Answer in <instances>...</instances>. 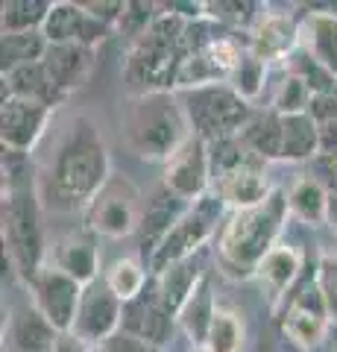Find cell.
<instances>
[{
  "instance_id": "29",
  "label": "cell",
  "mask_w": 337,
  "mask_h": 352,
  "mask_svg": "<svg viewBox=\"0 0 337 352\" xmlns=\"http://www.w3.org/2000/svg\"><path fill=\"white\" fill-rule=\"evenodd\" d=\"M103 282L108 285V291H112L117 300H121L124 305H129L147 291L150 270H147L144 261H138L132 256H124V258H115L103 270Z\"/></svg>"
},
{
  "instance_id": "1",
  "label": "cell",
  "mask_w": 337,
  "mask_h": 352,
  "mask_svg": "<svg viewBox=\"0 0 337 352\" xmlns=\"http://www.w3.org/2000/svg\"><path fill=\"white\" fill-rule=\"evenodd\" d=\"M115 176L106 135L91 115H73L36 164L38 203L50 214H82Z\"/></svg>"
},
{
  "instance_id": "31",
  "label": "cell",
  "mask_w": 337,
  "mask_h": 352,
  "mask_svg": "<svg viewBox=\"0 0 337 352\" xmlns=\"http://www.w3.org/2000/svg\"><path fill=\"white\" fill-rule=\"evenodd\" d=\"M50 50L45 32H12L0 38V74L21 68V65L41 62Z\"/></svg>"
},
{
  "instance_id": "10",
  "label": "cell",
  "mask_w": 337,
  "mask_h": 352,
  "mask_svg": "<svg viewBox=\"0 0 337 352\" xmlns=\"http://www.w3.org/2000/svg\"><path fill=\"white\" fill-rule=\"evenodd\" d=\"M24 288L30 291V302L47 317L53 329L59 335H71L73 320H77V311H80L82 291H85L82 285L73 282L71 276H65L53 264H45Z\"/></svg>"
},
{
  "instance_id": "27",
  "label": "cell",
  "mask_w": 337,
  "mask_h": 352,
  "mask_svg": "<svg viewBox=\"0 0 337 352\" xmlns=\"http://www.w3.org/2000/svg\"><path fill=\"white\" fill-rule=\"evenodd\" d=\"M320 159V124L305 115H281V162L305 164Z\"/></svg>"
},
{
  "instance_id": "17",
  "label": "cell",
  "mask_w": 337,
  "mask_h": 352,
  "mask_svg": "<svg viewBox=\"0 0 337 352\" xmlns=\"http://www.w3.org/2000/svg\"><path fill=\"white\" fill-rule=\"evenodd\" d=\"M47 264H53L56 270H62L65 276H71L73 282H80L82 288L100 282V250L94 244L91 232H68L53 241V247L47 252Z\"/></svg>"
},
{
  "instance_id": "19",
  "label": "cell",
  "mask_w": 337,
  "mask_h": 352,
  "mask_svg": "<svg viewBox=\"0 0 337 352\" xmlns=\"http://www.w3.org/2000/svg\"><path fill=\"white\" fill-rule=\"evenodd\" d=\"M299 276H302V252L293 244H288V241H281L261 261L255 282L264 291L270 308H281L288 302V296L297 291Z\"/></svg>"
},
{
  "instance_id": "43",
  "label": "cell",
  "mask_w": 337,
  "mask_h": 352,
  "mask_svg": "<svg viewBox=\"0 0 337 352\" xmlns=\"http://www.w3.org/2000/svg\"><path fill=\"white\" fill-rule=\"evenodd\" d=\"M325 226H329L332 235L337 238V191H332V197H329V220H325Z\"/></svg>"
},
{
  "instance_id": "39",
  "label": "cell",
  "mask_w": 337,
  "mask_h": 352,
  "mask_svg": "<svg viewBox=\"0 0 337 352\" xmlns=\"http://www.w3.org/2000/svg\"><path fill=\"white\" fill-rule=\"evenodd\" d=\"M89 12L97 18V21H103L106 27H117V21H121L124 15V9H126V0H89Z\"/></svg>"
},
{
  "instance_id": "12",
  "label": "cell",
  "mask_w": 337,
  "mask_h": 352,
  "mask_svg": "<svg viewBox=\"0 0 337 352\" xmlns=\"http://www.w3.org/2000/svg\"><path fill=\"white\" fill-rule=\"evenodd\" d=\"M53 112L45 103L18 100V97H3L0 100V147L3 153H18L30 156L41 144L53 124Z\"/></svg>"
},
{
  "instance_id": "24",
  "label": "cell",
  "mask_w": 337,
  "mask_h": 352,
  "mask_svg": "<svg viewBox=\"0 0 337 352\" xmlns=\"http://www.w3.org/2000/svg\"><path fill=\"white\" fill-rule=\"evenodd\" d=\"M329 197L332 191L311 173H302L290 182L288 188V212L293 220H299L302 226L320 229L329 220Z\"/></svg>"
},
{
  "instance_id": "3",
  "label": "cell",
  "mask_w": 337,
  "mask_h": 352,
  "mask_svg": "<svg viewBox=\"0 0 337 352\" xmlns=\"http://www.w3.org/2000/svg\"><path fill=\"white\" fill-rule=\"evenodd\" d=\"M288 191L276 188L270 200L249 212H229L214 244V264L220 276L232 282L255 279L261 261L276 244H281L288 223Z\"/></svg>"
},
{
  "instance_id": "40",
  "label": "cell",
  "mask_w": 337,
  "mask_h": 352,
  "mask_svg": "<svg viewBox=\"0 0 337 352\" xmlns=\"http://www.w3.org/2000/svg\"><path fill=\"white\" fill-rule=\"evenodd\" d=\"M103 349L106 352H165V349L147 344V340H138V338L126 335V332H117L115 338H108L103 344Z\"/></svg>"
},
{
  "instance_id": "42",
  "label": "cell",
  "mask_w": 337,
  "mask_h": 352,
  "mask_svg": "<svg viewBox=\"0 0 337 352\" xmlns=\"http://www.w3.org/2000/svg\"><path fill=\"white\" fill-rule=\"evenodd\" d=\"M53 352H91L89 344H82L80 338H73V335H59L56 340V346H53Z\"/></svg>"
},
{
  "instance_id": "13",
  "label": "cell",
  "mask_w": 337,
  "mask_h": 352,
  "mask_svg": "<svg viewBox=\"0 0 337 352\" xmlns=\"http://www.w3.org/2000/svg\"><path fill=\"white\" fill-rule=\"evenodd\" d=\"M124 326V302L108 291V285L100 279L82 291L80 311L73 320L71 335L80 338L89 346H103L108 338H115Z\"/></svg>"
},
{
  "instance_id": "22",
  "label": "cell",
  "mask_w": 337,
  "mask_h": 352,
  "mask_svg": "<svg viewBox=\"0 0 337 352\" xmlns=\"http://www.w3.org/2000/svg\"><path fill=\"white\" fill-rule=\"evenodd\" d=\"M97 62V50L94 47H80V44H50L47 56H45V68L50 74V80L56 82L62 97L68 100L73 91L89 82V76L94 71Z\"/></svg>"
},
{
  "instance_id": "28",
  "label": "cell",
  "mask_w": 337,
  "mask_h": 352,
  "mask_svg": "<svg viewBox=\"0 0 337 352\" xmlns=\"http://www.w3.org/2000/svg\"><path fill=\"white\" fill-rule=\"evenodd\" d=\"M241 138L261 162H281V115L273 109L255 112L253 120L244 126Z\"/></svg>"
},
{
  "instance_id": "30",
  "label": "cell",
  "mask_w": 337,
  "mask_h": 352,
  "mask_svg": "<svg viewBox=\"0 0 337 352\" xmlns=\"http://www.w3.org/2000/svg\"><path fill=\"white\" fill-rule=\"evenodd\" d=\"M53 0H6L0 6V32H41L50 15Z\"/></svg>"
},
{
  "instance_id": "8",
  "label": "cell",
  "mask_w": 337,
  "mask_h": 352,
  "mask_svg": "<svg viewBox=\"0 0 337 352\" xmlns=\"http://www.w3.org/2000/svg\"><path fill=\"white\" fill-rule=\"evenodd\" d=\"M144 194L138 185L124 173H115L108 185L91 200V206L82 212L85 232L121 241L138 232L141 214H144Z\"/></svg>"
},
{
  "instance_id": "25",
  "label": "cell",
  "mask_w": 337,
  "mask_h": 352,
  "mask_svg": "<svg viewBox=\"0 0 337 352\" xmlns=\"http://www.w3.org/2000/svg\"><path fill=\"white\" fill-rule=\"evenodd\" d=\"M9 340H12V346L18 352H53V346H56V340H59V332L36 305L27 302L12 311Z\"/></svg>"
},
{
  "instance_id": "9",
  "label": "cell",
  "mask_w": 337,
  "mask_h": 352,
  "mask_svg": "<svg viewBox=\"0 0 337 352\" xmlns=\"http://www.w3.org/2000/svg\"><path fill=\"white\" fill-rule=\"evenodd\" d=\"M279 323H281V335L302 352L320 349L325 344L332 320H329V311H325V300H323V291L317 285V276L302 282L299 288L288 296V302L281 305Z\"/></svg>"
},
{
  "instance_id": "26",
  "label": "cell",
  "mask_w": 337,
  "mask_h": 352,
  "mask_svg": "<svg viewBox=\"0 0 337 352\" xmlns=\"http://www.w3.org/2000/svg\"><path fill=\"white\" fill-rule=\"evenodd\" d=\"M217 296H214V282H211V273L205 276L194 294L188 296V302L182 305V311L176 314V323L185 332V338L191 340L197 349L205 346V338H209V329H211V320L217 314Z\"/></svg>"
},
{
  "instance_id": "15",
  "label": "cell",
  "mask_w": 337,
  "mask_h": 352,
  "mask_svg": "<svg viewBox=\"0 0 337 352\" xmlns=\"http://www.w3.org/2000/svg\"><path fill=\"white\" fill-rule=\"evenodd\" d=\"M45 38L50 44H80V47H100V44L115 36L112 27L97 21L89 6L77 0H53L50 15L45 21Z\"/></svg>"
},
{
  "instance_id": "32",
  "label": "cell",
  "mask_w": 337,
  "mask_h": 352,
  "mask_svg": "<svg viewBox=\"0 0 337 352\" xmlns=\"http://www.w3.org/2000/svg\"><path fill=\"white\" fill-rule=\"evenodd\" d=\"M244 344H246V329H244L241 314L235 308L220 305L211 320L202 349L205 352H244Z\"/></svg>"
},
{
  "instance_id": "38",
  "label": "cell",
  "mask_w": 337,
  "mask_h": 352,
  "mask_svg": "<svg viewBox=\"0 0 337 352\" xmlns=\"http://www.w3.org/2000/svg\"><path fill=\"white\" fill-rule=\"evenodd\" d=\"M308 115L317 120L320 126L334 124V120H337V88H334V91L314 94L311 97V106H308Z\"/></svg>"
},
{
  "instance_id": "18",
  "label": "cell",
  "mask_w": 337,
  "mask_h": 352,
  "mask_svg": "<svg viewBox=\"0 0 337 352\" xmlns=\"http://www.w3.org/2000/svg\"><path fill=\"white\" fill-rule=\"evenodd\" d=\"M276 188L270 185L267 164H253L235 173H226L211 182V194L226 206V212H249L270 200Z\"/></svg>"
},
{
  "instance_id": "7",
  "label": "cell",
  "mask_w": 337,
  "mask_h": 352,
  "mask_svg": "<svg viewBox=\"0 0 337 352\" xmlns=\"http://www.w3.org/2000/svg\"><path fill=\"white\" fill-rule=\"evenodd\" d=\"M226 217H229V212H226V206L217 200L214 194L191 203L188 208H185V214L176 220V226L170 229V235L161 241L156 256L150 258V264H147L150 276H159V273L167 270L170 264L202 252L211 241H217Z\"/></svg>"
},
{
  "instance_id": "16",
  "label": "cell",
  "mask_w": 337,
  "mask_h": 352,
  "mask_svg": "<svg viewBox=\"0 0 337 352\" xmlns=\"http://www.w3.org/2000/svg\"><path fill=\"white\" fill-rule=\"evenodd\" d=\"M153 279V276H150ZM176 317H173L165 305H161V300L156 296L153 285H147V291L138 296L135 302L124 305V326L121 332L132 335L138 340H147V344H153L159 349H167L173 335H176Z\"/></svg>"
},
{
  "instance_id": "20",
  "label": "cell",
  "mask_w": 337,
  "mask_h": 352,
  "mask_svg": "<svg viewBox=\"0 0 337 352\" xmlns=\"http://www.w3.org/2000/svg\"><path fill=\"white\" fill-rule=\"evenodd\" d=\"M188 203L176 200L165 185L150 194V200L144 203V214H141V226H138V244H141V256H147V264L150 258L156 256V250L161 247V241L170 235V229L176 226V220L185 214Z\"/></svg>"
},
{
  "instance_id": "23",
  "label": "cell",
  "mask_w": 337,
  "mask_h": 352,
  "mask_svg": "<svg viewBox=\"0 0 337 352\" xmlns=\"http://www.w3.org/2000/svg\"><path fill=\"white\" fill-rule=\"evenodd\" d=\"M3 80V97H18V100H32V103H45L50 109H56L65 103L62 91L56 82L50 80V74L45 68V59L32 62V65H21L6 74H0Z\"/></svg>"
},
{
  "instance_id": "35",
  "label": "cell",
  "mask_w": 337,
  "mask_h": 352,
  "mask_svg": "<svg viewBox=\"0 0 337 352\" xmlns=\"http://www.w3.org/2000/svg\"><path fill=\"white\" fill-rule=\"evenodd\" d=\"M267 71H270V65H264L258 56H253L249 50H244V56H241V62H237V68H235V74H232L229 85L244 97L246 103H253V106H255V103H258V97L264 94Z\"/></svg>"
},
{
  "instance_id": "11",
  "label": "cell",
  "mask_w": 337,
  "mask_h": 352,
  "mask_svg": "<svg viewBox=\"0 0 337 352\" xmlns=\"http://www.w3.org/2000/svg\"><path fill=\"white\" fill-rule=\"evenodd\" d=\"M161 185L182 203H197L211 194V159L209 144L202 138L191 135L185 144L165 162Z\"/></svg>"
},
{
  "instance_id": "34",
  "label": "cell",
  "mask_w": 337,
  "mask_h": 352,
  "mask_svg": "<svg viewBox=\"0 0 337 352\" xmlns=\"http://www.w3.org/2000/svg\"><path fill=\"white\" fill-rule=\"evenodd\" d=\"M285 71L293 74V76H299V80L305 82L314 94L334 91V88H337V76H334L329 68H325V65H323L317 56H314L308 47H302V44L288 56Z\"/></svg>"
},
{
  "instance_id": "37",
  "label": "cell",
  "mask_w": 337,
  "mask_h": 352,
  "mask_svg": "<svg viewBox=\"0 0 337 352\" xmlns=\"http://www.w3.org/2000/svg\"><path fill=\"white\" fill-rule=\"evenodd\" d=\"M311 97L314 91L299 80V76H293L285 71V76H281V82L276 88V94H273V112L279 115H305L308 112V106H311Z\"/></svg>"
},
{
  "instance_id": "14",
  "label": "cell",
  "mask_w": 337,
  "mask_h": 352,
  "mask_svg": "<svg viewBox=\"0 0 337 352\" xmlns=\"http://www.w3.org/2000/svg\"><path fill=\"white\" fill-rule=\"evenodd\" d=\"M302 44V21L288 9H264L255 27L246 36V50L264 65L288 62V56Z\"/></svg>"
},
{
  "instance_id": "33",
  "label": "cell",
  "mask_w": 337,
  "mask_h": 352,
  "mask_svg": "<svg viewBox=\"0 0 337 352\" xmlns=\"http://www.w3.org/2000/svg\"><path fill=\"white\" fill-rule=\"evenodd\" d=\"M209 159H211V182L220 179L226 173H235L241 168H253V164H267L261 162L253 150L244 144L241 135L235 138H223V141H214L209 144Z\"/></svg>"
},
{
  "instance_id": "5",
  "label": "cell",
  "mask_w": 337,
  "mask_h": 352,
  "mask_svg": "<svg viewBox=\"0 0 337 352\" xmlns=\"http://www.w3.org/2000/svg\"><path fill=\"white\" fill-rule=\"evenodd\" d=\"M185 30H188V21L161 6L156 24L138 41L129 44L124 56V82L129 88V94L176 91L179 65L188 56Z\"/></svg>"
},
{
  "instance_id": "41",
  "label": "cell",
  "mask_w": 337,
  "mask_h": 352,
  "mask_svg": "<svg viewBox=\"0 0 337 352\" xmlns=\"http://www.w3.org/2000/svg\"><path fill=\"white\" fill-rule=\"evenodd\" d=\"M320 156L337 159V120L320 126Z\"/></svg>"
},
{
  "instance_id": "45",
  "label": "cell",
  "mask_w": 337,
  "mask_h": 352,
  "mask_svg": "<svg viewBox=\"0 0 337 352\" xmlns=\"http://www.w3.org/2000/svg\"><path fill=\"white\" fill-rule=\"evenodd\" d=\"M194 352H205V349H194Z\"/></svg>"
},
{
  "instance_id": "36",
  "label": "cell",
  "mask_w": 337,
  "mask_h": 352,
  "mask_svg": "<svg viewBox=\"0 0 337 352\" xmlns=\"http://www.w3.org/2000/svg\"><path fill=\"white\" fill-rule=\"evenodd\" d=\"M159 12H161V6L153 3V0H126V9H124V15L115 27V36H124L129 44L138 41L150 27L156 24Z\"/></svg>"
},
{
  "instance_id": "4",
  "label": "cell",
  "mask_w": 337,
  "mask_h": 352,
  "mask_svg": "<svg viewBox=\"0 0 337 352\" xmlns=\"http://www.w3.org/2000/svg\"><path fill=\"white\" fill-rule=\"evenodd\" d=\"M121 132L135 159L161 164L194 135L176 91L129 94L121 103Z\"/></svg>"
},
{
  "instance_id": "44",
  "label": "cell",
  "mask_w": 337,
  "mask_h": 352,
  "mask_svg": "<svg viewBox=\"0 0 337 352\" xmlns=\"http://www.w3.org/2000/svg\"><path fill=\"white\" fill-rule=\"evenodd\" d=\"M91 352H106V349L103 346H91Z\"/></svg>"
},
{
  "instance_id": "2",
  "label": "cell",
  "mask_w": 337,
  "mask_h": 352,
  "mask_svg": "<svg viewBox=\"0 0 337 352\" xmlns=\"http://www.w3.org/2000/svg\"><path fill=\"white\" fill-rule=\"evenodd\" d=\"M30 156L3 153V264L27 285L47 264L45 226H41V203L36 191V168Z\"/></svg>"
},
{
  "instance_id": "21",
  "label": "cell",
  "mask_w": 337,
  "mask_h": 352,
  "mask_svg": "<svg viewBox=\"0 0 337 352\" xmlns=\"http://www.w3.org/2000/svg\"><path fill=\"white\" fill-rule=\"evenodd\" d=\"M209 273L211 270L205 267V250H202V252H197V256L170 264L167 270H161L159 276L150 279V285H153V291L161 300V305L176 317L182 311V305L188 302V296L194 294V288H197Z\"/></svg>"
},
{
  "instance_id": "6",
  "label": "cell",
  "mask_w": 337,
  "mask_h": 352,
  "mask_svg": "<svg viewBox=\"0 0 337 352\" xmlns=\"http://www.w3.org/2000/svg\"><path fill=\"white\" fill-rule=\"evenodd\" d=\"M179 100H182L185 115H188L191 132L197 138H202L205 144L241 135L244 126L255 115V106L246 103L229 82L182 91Z\"/></svg>"
}]
</instances>
